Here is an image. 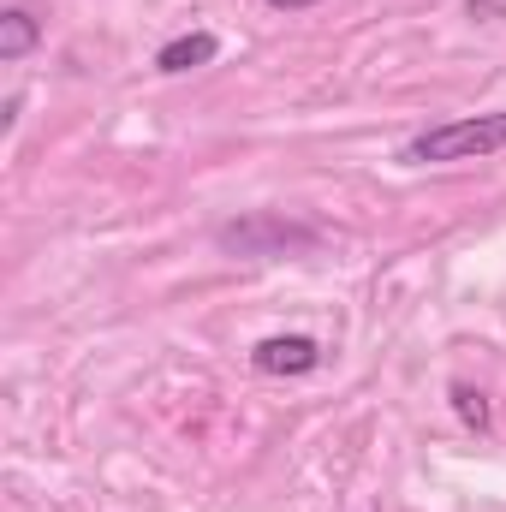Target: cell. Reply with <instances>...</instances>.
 Returning a JSON list of instances; mask_svg holds the SVG:
<instances>
[{"mask_svg":"<svg viewBox=\"0 0 506 512\" xmlns=\"http://www.w3.org/2000/svg\"><path fill=\"white\" fill-rule=\"evenodd\" d=\"M215 54H221V36H215V30H185V36L161 42V54H155V72L179 78V72H197V66H209Z\"/></svg>","mask_w":506,"mask_h":512,"instance_id":"277c9868","label":"cell"},{"mask_svg":"<svg viewBox=\"0 0 506 512\" xmlns=\"http://www.w3.org/2000/svg\"><path fill=\"white\" fill-rule=\"evenodd\" d=\"M465 12H471V18H483V24H501L506 0H465Z\"/></svg>","mask_w":506,"mask_h":512,"instance_id":"52a82bcc","label":"cell"},{"mask_svg":"<svg viewBox=\"0 0 506 512\" xmlns=\"http://www.w3.org/2000/svg\"><path fill=\"white\" fill-rule=\"evenodd\" d=\"M215 245L227 256H292V251H310L316 245V227L304 221H286L274 209H256V215H239L215 233Z\"/></svg>","mask_w":506,"mask_h":512,"instance_id":"7a4b0ae2","label":"cell"},{"mask_svg":"<svg viewBox=\"0 0 506 512\" xmlns=\"http://www.w3.org/2000/svg\"><path fill=\"white\" fill-rule=\"evenodd\" d=\"M506 149V108L501 114H471V120H447V126L417 131L399 161L411 167H429V161H483V155H501Z\"/></svg>","mask_w":506,"mask_h":512,"instance_id":"6da1fadb","label":"cell"},{"mask_svg":"<svg viewBox=\"0 0 506 512\" xmlns=\"http://www.w3.org/2000/svg\"><path fill=\"white\" fill-rule=\"evenodd\" d=\"M453 411L465 417V429H489V399L477 393V387H465V382H453Z\"/></svg>","mask_w":506,"mask_h":512,"instance_id":"8992f818","label":"cell"},{"mask_svg":"<svg viewBox=\"0 0 506 512\" xmlns=\"http://www.w3.org/2000/svg\"><path fill=\"white\" fill-rule=\"evenodd\" d=\"M251 364L262 376H310L322 364V346L310 334H268L251 346Z\"/></svg>","mask_w":506,"mask_h":512,"instance_id":"3957f363","label":"cell"},{"mask_svg":"<svg viewBox=\"0 0 506 512\" xmlns=\"http://www.w3.org/2000/svg\"><path fill=\"white\" fill-rule=\"evenodd\" d=\"M36 42H42V24H36L24 6H6V12H0V60H6V66L24 60Z\"/></svg>","mask_w":506,"mask_h":512,"instance_id":"5b68a950","label":"cell"},{"mask_svg":"<svg viewBox=\"0 0 506 512\" xmlns=\"http://www.w3.org/2000/svg\"><path fill=\"white\" fill-rule=\"evenodd\" d=\"M274 12H304V6H316V0H268Z\"/></svg>","mask_w":506,"mask_h":512,"instance_id":"ba28073f","label":"cell"}]
</instances>
